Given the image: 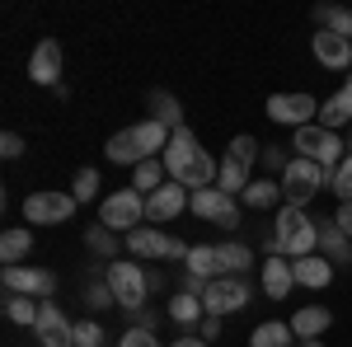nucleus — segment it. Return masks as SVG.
Masks as SVG:
<instances>
[{"label":"nucleus","mask_w":352,"mask_h":347,"mask_svg":"<svg viewBox=\"0 0 352 347\" xmlns=\"http://www.w3.org/2000/svg\"><path fill=\"white\" fill-rule=\"evenodd\" d=\"M164 169H169V179L174 183H184V188H212L217 183V174H221V164L202 150V141L188 132V127H179V132L169 136V146H164Z\"/></svg>","instance_id":"obj_1"},{"label":"nucleus","mask_w":352,"mask_h":347,"mask_svg":"<svg viewBox=\"0 0 352 347\" xmlns=\"http://www.w3.org/2000/svg\"><path fill=\"white\" fill-rule=\"evenodd\" d=\"M263 244H268V254H282V258H310L315 244H320V221H310L305 207H287L282 202V212H277Z\"/></svg>","instance_id":"obj_2"},{"label":"nucleus","mask_w":352,"mask_h":347,"mask_svg":"<svg viewBox=\"0 0 352 347\" xmlns=\"http://www.w3.org/2000/svg\"><path fill=\"white\" fill-rule=\"evenodd\" d=\"M292 150H300L305 160H315L324 174H333V169L343 164V155H348V141H343L338 132H324L320 122H310V127H296Z\"/></svg>","instance_id":"obj_3"},{"label":"nucleus","mask_w":352,"mask_h":347,"mask_svg":"<svg viewBox=\"0 0 352 347\" xmlns=\"http://www.w3.org/2000/svg\"><path fill=\"white\" fill-rule=\"evenodd\" d=\"M324 179H329V174L315 160L292 155V160H287V169H282V202H287V207H305V202L324 188Z\"/></svg>","instance_id":"obj_4"},{"label":"nucleus","mask_w":352,"mask_h":347,"mask_svg":"<svg viewBox=\"0 0 352 347\" xmlns=\"http://www.w3.org/2000/svg\"><path fill=\"white\" fill-rule=\"evenodd\" d=\"M141 221H146V197L136 192V188H118L104 197V207H99V225H109V230H141Z\"/></svg>","instance_id":"obj_5"},{"label":"nucleus","mask_w":352,"mask_h":347,"mask_svg":"<svg viewBox=\"0 0 352 347\" xmlns=\"http://www.w3.org/2000/svg\"><path fill=\"white\" fill-rule=\"evenodd\" d=\"M109 287H113V300L127 310V315H141L146 310V291H151V277L141 272L136 263H109Z\"/></svg>","instance_id":"obj_6"},{"label":"nucleus","mask_w":352,"mask_h":347,"mask_svg":"<svg viewBox=\"0 0 352 347\" xmlns=\"http://www.w3.org/2000/svg\"><path fill=\"white\" fill-rule=\"evenodd\" d=\"M249 300H254V291H249L244 277H217V282H207V291H202V310H207L212 320H221V315L244 310Z\"/></svg>","instance_id":"obj_7"},{"label":"nucleus","mask_w":352,"mask_h":347,"mask_svg":"<svg viewBox=\"0 0 352 347\" xmlns=\"http://www.w3.org/2000/svg\"><path fill=\"white\" fill-rule=\"evenodd\" d=\"M76 197L71 192H28L24 197V221L28 225H61L76 216Z\"/></svg>","instance_id":"obj_8"},{"label":"nucleus","mask_w":352,"mask_h":347,"mask_svg":"<svg viewBox=\"0 0 352 347\" xmlns=\"http://www.w3.org/2000/svg\"><path fill=\"white\" fill-rule=\"evenodd\" d=\"M188 207L202 216V221L221 225V230H240V207H235V197H226L221 188H197Z\"/></svg>","instance_id":"obj_9"},{"label":"nucleus","mask_w":352,"mask_h":347,"mask_svg":"<svg viewBox=\"0 0 352 347\" xmlns=\"http://www.w3.org/2000/svg\"><path fill=\"white\" fill-rule=\"evenodd\" d=\"M127 249H132L136 258H188L192 244L169 240L164 230H155V225H141V230H132V235H127Z\"/></svg>","instance_id":"obj_10"},{"label":"nucleus","mask_w":352,"mask_h":347,"mask_svg":"<svg viewBox=\"0 0 352 347\" xmlns=\"http://www.w3.org/2000/svg\"><path fill=\"white\" fill-rule=\"evenodd\" d=\"M5 291L14 295H33V300H47V295L56 291V272H47V267H5Z\"/></svg>","instance_id":"obj_11"},{"label":"nucleus","mask_w":352,"mask_h":347,"mask_svg":"<svg viewBox=\"0 0 352 347\" xmlns=\"http://www.w3.org/2000/svg\"><path fill=\"white\" fill-rule=\"evenodd\" d=\"M268 117L282 122V127H310V117H320V104L310 94H272Z\"/></svg>","instance_id":"obj_12"},{"label":"nucleus","mask_w":352,"mask_h":347,"mask_svg":"<svg viewBox=\"0 0 352 347\" xmlns=\"http://www.w3.org/2000/svg\"><path fill=\"white\" fill-rule=\"evenodd\" d=\"M33 338H38L43 347H76V324L61 315V305H56V300H43V315H38Z\"/></svg>","instance_id":"obj_13"},{"label":"nucleus","mask_w":352,"mask_h":347,"mask_svg":"<svg viewBox=\"0 0 352 347\" xmlns=\"http://www.w3.org/2000/svg\"><path fill=\"white\" fill-rule=\"evenodd\" d=\"M28 80L33 85H47V89H61V47L52 38H43L33 56H28Z\"/></svg>","instance_id":"obj_14"},{"label":"nucleus","mask_w":352,"mask_h":347,"mask_svg":"<svg viewBox=\"0 0 352 347\" xmlns=\"http://www.w3.org/2000/svg\"><path fill=\"white\" fill-rule=\"evenodd\" d=\"M188 202H192V197L184 192V183H174V179H169L160 192H151V197H146V221H151V225H160V221H174V216L184 212Z\"/></svg>","instance_id":"obj_15"},{"label":"nucleus","mask_w":352,"mask_h":347,"mask_svg":"<svg viewBox=\"0 0 352 347\" xmlns=\"http://www.w3.org/2000/svg\"><path fill=\"white\" fill-rule=\"evenodd\" d=\"M310 47H315V61L329 66V71H348L352 66V38H338V33H315L310 38Z\"/></svg>","instance_id":"obj_16"},{"label":"nucleus","mask_w":352,"mask_h":347,"mask_svg":"<svg viewBox=\"0 0 352 347\" xmlns=\"http://www.w3.org/2000/svg\"><path fill=\"white\" fill-rule=\"evenodd\" d=\"M296 287V272H292V258H282V254H272L268 263H263V295L268 300H287Z\"/></svg>","instance_id":"obj_17"},{"label":"nucleus","mask_w":352,"mask_h":347,"mask_svg":"<svg viewBox=\"0 0 352 347\" xmlns=\"http://www.w3.org/2000/svg\"><path fill=\"white\" fill-rule=\"evenodd\" d=\"M292 272H296V287H310V291H320L333 282V272L338 267L329 263L324 254H310V258H292Z\"/></svg>","instance_id":"obj_18"},{"label":"nucleus","mask_w":352,"mask_h":347,"mask_svg":"<svg viewBox=\"0 0 352 347\" xmlns=\"http://www.w3.org/2000/svg\"><path fill=\"white\" fill-rule=\"evenodd\" d=\"M343 122L352 127V76L343 80V89H338L333 99H324V104H320V127H324V132H338Z\"/></svg>","instance_id":"obj_19"},{"label":"nucleus","mask_w":352,"mask_h":347,"mask_svg":"<svg viewBox=\"0 0 352 347\" xmlns=\"http://www.w3.org/2000/svg\"><path fill=\"white\" fill-rule=\"evenodd\" d=\"M320 249H324V258L333 267L352 263V240L338 230V221H320Z\"/></svg>","instance_id":"obj_20"},{"label":"nucleus","mask_w":352,"mask_h":347,"mask_svg":"<svg viewBox=\"0 0 352 347\" xmlns=\"http://www.w3.org/2000/svg\"><path fill=\"white\" fill-rule=\"evenodd\" d=\"M329 324H333V315L324 305H305V310L292 315V333L296 338H320V333H329Z\"/></svg>","instance_id":"obj_21"},{"label":"nucleus","mask_w":352,"mask_h":347,"mask_svg":"<svg viewBox=\"0 0 352 347\" xmlns=\"http://www.w3.org/2000/svg\"><path fill=\"white\" fill-rule=\"evenodd\" d=\"M38 315H43V300H33V295H14V291H5V320H10V324H24V328H38Z\"/></svg>","instance_id":"obj_22"},{"label":"nucleus","mask_w":352,"mask_h":347,"mask_svg":"<svg viewBox=\"0 0 352 347\" xmlns=\"http://www.w3.org/2000/svg\"><path fill=\"white\" fill-rule=\"evenodd\" d=\"M151 117L164 122L169 132H179V127H184V108H179V99H174L169 89H151Z\"/></svg>","instance_id":"obj_23"},{"label":"nucleus","mask_w":352,"mask_h":347,"mask_svg":"<svg viewBox=\"0 0 352 347\" xmlns=\"http://www.w3.org/2000/svg\"><path fill=\"white\" fill-rule=\"evenodd\" d=\"M188 277H202V282H217L221 267H217V244H192L188 249Z\"/></svg>","instance_id":"obj_24"},{"label":"nucleus","mask_w":352,"mask_h":347,"mask_svg":"<svg viewBox=\"0 0 352 347\" xmlns=\"http://www.w3.org/2000/svg\"><path fill=\"white\" fill-rule=\"evenodd\" d=\"M109 160L113 164H132V169L146 160V150H141V141H136V127H127V132H118L109 141Z\"/></svg>","instance_id":"obj_25"},{"label":"nucleus","mask_w":352,"mask_h":347,"mask_svg":"<svg viewBox=\"0 0 352 347\" xmlns=\"http://www.w3.org/2000/svg\"><path fill=\"white\" fill-rule=\"evenodd\" d=\"M249 347H296V333H292V324H258L254 333H249Z\"/></svg>","instance_id":"obj_26"},{"label":"nucleus","mask_w":352,"mask_h":347,"mask_svg":"<svg viewBox=\"0 0 352 347\" xmlns=\"http://www.w3.org/2000/svg\"><path fill=\"white\" fill-rule=\"evenodd\" d=\"M164 174H169V169H164L160 155H155V160H141V164H136V174H132V188L141 192V197H151V192H160V188H164Z\"/></svg>","instance_id":"obj_27"},{"label":"nucleus","mask_w":352,"mask_h":347,"mask_svg":"<svg viewBox=\"0 0 352 347\" xmlns=\"http://www.w3.org/2000/svg\"><path fill=\"white\" fill-rule=\"evenodd\" d=\"M28 249H33V230H28V225L5 230V240H0V258H5V267H14L19 258H28Z\"/></svg>","instance_id":"obj_28"},{"label":"nucleus","mask_w":352,"mask_h":347,"mask_svg":"<svg viewBox=\"0 0 352 347\" xmlns=\"http://www.w3.org/2000/svg\"><path fill=\"white\" fill-rule=\"evenodd\" d=\"M249 183H254V179H249V164L226 155V160H221V174H217V188L226 192V197H235V192H244Z\"/></svg>","instance_id":"obj_29"},{"label":"nucleus","mask_w":352,"mask_h":347,"mask_svg":"<svg viewBox=\"0 0 352 347\" xmlns=\"http://www.w3.org/2000/svg\"><path fill=\"white\" fill-rule=\"evenodd\" d=\"M249 263H254V254H249L244 244H217V267H221V277H240Z\"/></svg>","instance_id":"obj_30"},{"label":"nucleus","mask_w":352,"mask_h":347,"mask_svg":"<svg viewBox=\"0 0 352 347\" xmlns=\"http://www.w3.org/2000/svg\"><path fill=\"white\" fill-rule=\"evenodd\" d=\"M315 24L324 28V33L352 38V10H343V5H320V10H315Z\"/></svg>","instance_id":"obj_31"},{"label":"nucleus","mask_w":352,"mask_h":347,"mask_svg":"<svg viewBox=\"0 0 352 347\" xmlns=\"http://www.w3.org/2000/svg\"><path fill=\"white\" fill-rule=\"evenodd\" d=\"M244 202H249L254 212H263V207H277V202H282V183H272V179H254V183L244 188Z\"/></svg>","instance_id":"obj_32"},{"label":"nucleus","mask_w":352,"mask_h":347,"mask_svg":"<svg viewBox=\"0 0 352 347\" xmlns=\"http://www.w3.org/2000/svg\"><path fill=\"white\" fill-rule=\"evenodd\" d=\"M202 315H207V310H202V295L179 291L174 300H169V320H174V324H184V328H188V324H197Z\"/></svg>","instance_id":"obj_33"},{"label":"nucleus","mask_w":352,"mask_h":347,"mask_svg":"<svg viewBox=\"0 0 352 347\" xmlns=\"http://www.w3.org/2000/svg\"><path fill=\"white\" fill-rule=\"evenodd\" d=\"M85 244H89L94 254H104V258H118V235H113L109 225H89V230H85Z\"/></svg>","instance_id":"obj_34"},{"label":"nucleus","mask_w":352,"mask_h":347,"mask_svg":"<svg viewBox=\"0 0 352 347\" xmlns=\"http://www.w3.org/2000/svg\"><path fill=\"white\" fill-rule=\"evenodd\" d=\"M71 197H76V202H94V197H99V169L85 164L80 174H76V183H71Z\"/></svg>","instance_id":"obj_35"},{"label":"nucleus","mask_w":352,"mask_h":347,"mask_svg":"<svg viewBox=\"0 0 352 347\" xmlns=\"http://www.w3.org/2000/svg\"><path fill=\"white\" fill-rule=\"evenodd\" d=\"M329 188L338 192V202H352V150L343 155V164L329 174Z\"/></svg>","instance_id":"obj_36"},{"label":"nucleus","mask_w":352,"mask_h":347,"mask_svg":"<svg viewBox=\"0 0 352 347\" xmlns=\"http://www.w3.org/2000/svg\"><path fill=\"white\" fill-rule=\"evenodd\" d=\"M230 160H240V164L263 160V146H258L254 136H235V141H230Z\"/></svg>","instance_id":"obj_37"},{"label":"nucleus","mask_w":352,"mask_h":347,"mask_svg":"<svg viewBox=\"0 0 352 347\" xmlns=\"http://www.w3.org/2000/svg\"><path fill=\"white\" fill-rule=\"evenodd\" d=\"M76 347H104V328L94 320H80L76 324Z\"/></svg>","instance_id":"obj_38"},{"label":"nucleus","mask_w":352,"mask_h":347,"mask_svg":"<svg viewBox=\"0 0 352 347\" xmlns=\"http://www.w3.org/2000/svg\"><path fill=\"white\" fill-rule=\"evenodd\" d=\"M118 347H160V338H155L151 328H127V333L118 338Z\"/></svg>","instance_id":"obj_39"},{"label":"nucleus","mask_w":352,"mask_h":347,"mask_svg":"<svg viewBox=\"0 0 352 347\" xmlns=\"http://www.w3.org/2000/svg\"><path fill=\"white\" fill-rule=\"evenodd\" d=\"M109 300H113V287H99V282L85 287V305H89V310H104Z\"/></svg>","instance_id":"obj_40"},{"label":"nucleus","mask_w":352,"mask_h":347,"mask_svg":"<svg viewBox=\"0 0 352 347\" xmlns=\"http://www.w3.org/2000/svg\"><path fill=\"white\" fill-rule=\"evenodd\" d=\"M0 155H5V160H19V155H24V136L5 132V136H0Z\"/></svg>","instance_id":"obj_41"},{"label":"nucleus","mask_w":352,"mask_h":347,"mask_svg":"<svg viewBox=\"0 0 352 347\" xmlns=\"http://www.w3.org/2000/svg\"><path fill=\"white\" fill-rule=\"evenodd\" d=\"M333 221H338V230L352 240V202H338V212H333Z\"/></svg>","instance_id":"obj_42"},{"label":"nucleus","mask_w":352,"mask_h":347,"mask_svg":"<svg viewBox=\"0 0 352 347\" xmlns=\"http://www.w3.org/2000/svg\"><path fill=\"white\" fill-rule=\"evenodd\" d=\"M263 164H272V169H287V160H282V146H263Z\"/></svg>","instance_id":"obj_43"},{"label":"nucleus","mask_w":352,"mask_h":347,"mask_svg":"<svg viewBox=\"0 0 352 347\" xmlns=\"http://www.w3.org/2000/svg\"><path fill=\"white\" fill-rule=\"evenodd\" d=\"M197 338H221V320H212V315H207V320H202V333H197Z\"/></svg>","instance_id":"obj_44"},{"label":"nucleus","mask_w":352,"mask_h":347,"mask_svg":"<svg viewBox=\"0 0 352 347\" xmlns=\"http://www.w3.org/2000/svg\"><path fill=\"white\" fill-rule=\"evenodd\" d=\"M174 347H207V338H197V333L192 338H174Z\"/></svg>","instance_id":"obj_45"},{"label":"nucleus","mask_w":352,"mask_h":347,"mask_svg":"<svg viewBox=\"0 0 352 347\" xmlns=\"http://www.w3.org/2000/svg\"><path fill=\"white\" fill-rule=\"evenodd\" d=\"M296 347H324L320 338H296Z\"/></svg>","instance_id":"obj_46"},{"label":"nucleus","mask_w":352,"mask_h":347,"mask_svg":"<svg viewBox=\"0 0 352 347\" xmlns=\"http://www.w3.org/2000/svg\"><path fill=\"white\" fill-rule=\"evenodd\" d=\"M348 150H352V132H348Z\"/></svg>","instance_id":"obj_47"}]
</instances>
